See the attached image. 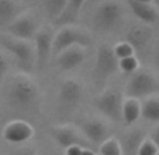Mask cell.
<instances>
[{"mask_svg": "<svg viewBox=\"0 0 159 155\" xmlns=\"http://www.w3.org/2000/svg\"><path fill=\"white\" fill-rule=\"evenodd\" d=\"M39 87L28 73L18 72L13 76L7 87V101L14 109L27 110L38 101Z\"/></svg>", "mask_w": 159, "mask_h": 155, "instance_id": "1", "label": "cell"}, {"mask_svg": "<svg viewBox=\"0 0 159 155\" xmlns=\"http://www.w3.org/2000/svg\"><path fill=\"white\" fill-rule=\"evenodd\" d=\"M125 3L117 0L99 2L93 12V26L100 33L117 30L125 17Z\"/></svg>", "mask_w": 159, "mask_h": 155, "instance_id": "2", "label": "cell"}, {"mask_svg": "<svg viewBox=\"0 0 159 155\" xmlns=\"http://www.w3.org/2000/svg\"><path fill=\"white\" fill-rule=\"evenodd\" d=\"M0 45L16 59L23 73L30 75L35 66V49L31 41H24L0 33Z\"/></svg>", "mask_w": 159, "mask_h": 155, "instance_id": "3", "label": "cell"}, {"mask_svg": "<svg viewBox=\"0 0 159 155\" xmlns=\"http://www.w3.org/2000/svg\"><path fill=\"white\" fill-rule=\"evenodd\" d=\"M127 97L147 99L149 96L159 95V76L151 71H141L131 75L125 86Z\"/></svg>", "mask_w": 159, "mask_h": 155, "instance_id": "4", "label": "cell"}, {"mask_svg": "<svg viewBox=\"0 0 159 155\" xmlns=\"http://www.w3.org/2000/svg\"><path fill=\"white\" fill-rule=\"evenodd\" d=\"M93 44V38L87 31L79 27H63L55 33L54 44H52V55L57 57L62 51L72 47L89 48Z\"/></svg>", "mask_w": 159, "mask_h": 155, "instance_id": "5", "label": "cell"}, {"mask_svg": "<svg viewBox=\"0 0 159 155\" xmlns=\"http://www.w3.org/2000/svg\"><path fill=\"white\" fill-rule=\"evenodd\" d=\"M123 101V93L118 89H106L94 97L93 105L104 117L113 121H121Z\"/></svg>", "mask_w": 159, "mask_h": 155, "instance_id": "6", "label": "cell"}, {"mask_svg": "<svg viewBox=\"0 0 159 155\" xmlns=\"http://www.w3.org/2000/svg\"><path fill=\"white\" fill-rule=\"evenodd\" d=\"M49 135L63 149L69 147H82L84 149H92V144L82 135L79 128L73 125H52L49 128Z\"/></svg>", "mask_w": 159, "mask_h": 155, "instance_id": "7", "label": "cell"}, {"mask_svg": "<svg viewBox=\"0 0 159 155\" xmlns=\"http://www.w3.org/2000/svg\"><path fill=\"white\" fill-rule=\"evenodd\" d=\"M118 71V59L113 52V47L107 42L99 45L94 61V75L100 81H106Z\"/></svg>", "mask_w": 159, "mask_h": 155, "instance_id": "8", "label": "cell"}, {"mask_svg": "<svg viewBox=\"0 0 159 155\" xmlns=\"http://www.w3.org/2000/svg\"><path fill=\"white\" fill-rule=\"evenodd\" d=\"M55 31L52 26H41L34 37V49H35V65L44 68L48 63L52 55V44H54Z\"/></svg>", "mask_w": 159, "mask_h": 155, "instance_id": "9", "label": "cell"}, {"mask_svg": "<svg viewBox=\"0 0 159 155\" xmlns=\"http://www.w3.org/2000/svg\"><path fill=\"white\" fill-rule=\"evenodd\" d=\"M79 131L90 144L100 145L110 138V125L100 117H86L79 121Z\"/></svg>", "mask_w": 159, "mask_h": 155, "instance_id": "10", "label": "cell"}, {"mask_svg": "<svg viewBox=\"0 0 159 155\" xmlns=\"http://www.w3.org/2000/svg\"><path fill=\"white\" fill-rule=\"evenodd\" d=\"M39 27L41 26L38 24L37 17L34 14H31L30 10H28L27 13L16 18L10 26H7L4 28V31H6V34H9L10 37H14V38L24 40V41H33Z\"/></svg>", "mask_w": 159, "mask_h": 155, "instance_id": "11", "label": "cell"}, {"mask_svg": "<svg viewBox=\"0 0 159 155\" xmlns=\"http://www.w3.org/2000/svg\"><path fill=\"white\" fill-rule=\"evenodd\" d=\"M83 99V85L75 78H68L61 82L58 89V101L62 107L73 109Z\"/></svg>", "mask_w": 159, "mask_h": 155, "instance_id": "12", "label": "cell"}, {"mask_svg": "<svg viewBox=\"0 0 159 155\" xmlns=\"http://www.w3.org/2000/svg\"><path fill=\"white\" fill-rule=\"evenodd\" d=\"M2 135L7 143L20 145V144L28 143L34 137V127L25 120L16 119L4 125Z\"/></svg>", "mask_w": 159, "mask_h": 155, "instance_id": "13", "label": "cell"}, {"mask_svg": "<svg viewBox=\"0 0 159 155\" xmlns=\"http://www.w3.org/2000/svg\"><path fill=\"white\" fill-rule=\"evenodd\" d=\"M125 6L135 17L145 26H153L159 23V4L155 2H138V0H128Z\"/></svg>", "mask_w": 159, "mask_h": 155, "instance_id": "14", "label": "cell"}, {"mask_svg": "<svg viewBox=\"0 0 159 155\" xmlns=\"http://www.w3.org/2000/svg\"><path fill=\"white\" fill-rule=\"evenodd\" d=\"M31 9V3L21 0H0V27L6 28L16 18Z\"/></svg>", "mask_w": 159, "mask_h": 155, "instance_id": "15", "label": "cell"}, {"mask_svg": "<svg viewBox=\"0 0 159 155\" xmlns=\"http://www.w3.org/2000/svg\"><path fill=\"white\" fill-rule=\"evenodd\" d=\"M84 6L83 0H66L65 7L61 14L52 21V28H63V27H75L80 17V12Z\"/></svg>", "mask_w": 159, "mask_h": 155, "instance_id": "16", "label": "cell"}, {"mask_svg": "<svg viewBox=\"0 0 159 155\" xmlns=\"http://www.w3.org/2000/svg\"><path fill=\"white\" fill-rule=\"evenodd\" d=\"M87 51L82 47H72L57 55V66L61 72H69L79 68L86 61Z\"/></svg>", "mask_w": 159, "mask_h": 155, "instance_id": "17", "label": "cell"}, {"mask_svg": "<svg viewBox=\"0 0 159 155\" xmlns=\"http://www.w3.org/2000/svg\"><path fill=\"white\" fill-rule=\"evenodd\" d=\"M152 38V28L145 24H134L128 28L125 35V42H128L134 51H142L148 47Z\"/></svg>", "mask_w": 159, "mask_h": 155, "instance_id": "18", "label": "cell"}, {"mask_svg": "<svg viewBox=\"0 0 159 155\" xmlns=\"http://www.w3.org/2000/svg\"><path fill=\"white\" fill-rule=\"evenodd\" d=\"M145 140V131L141 128H131L127 133H124L123 137L118 138L120 141L123 155H137L138 148Z\"/></svg>", "mask_w": 159, "mask_h": 155, "instance_id": "19", "label": "cell"}, {"mask_svg": "<svg viewBox=\"0 0 159 155\" xmlns=\"http://www.w3.org/2000/svg\"><path fill=\"white\" fill-rule=\"evenodd\" d=\"M141 117V101L137 99L127 97L123 101V110H121V121L124 124L131 127L132 124L138 121Z\"/></svg>", "mask_w": 159, "mask_h": 155, "instance_id": "20", "label": "cell"}, {"mask_svg": "<svg viewBox=\"0 0 159 155\" xmlns=\"http://www.w3.org/2000/svg\"><path fill=\"white\" fill-rule=\"evenodd\" d=\"M141 117L156 125L159 124V95L149 96L141 101Z\"/></svg>", "mask_w": 159, "mask_h": 155, "instance_id": "21", "label": "cell"}, {"mask_svg": "<svg viewBox=\"0 0 159 155\" xmlns=\"http://www.w3.org/2000/svg\"><path fill=\"white\" fill-rule=\"evenodd\" d=\"M65 4H66V0H44V2H41L42 10H44L45 16L49 18L51 23L55 21V18L61 14Z\"/></svg>", "mask_w": 159, "mask_h": 155, "instance_id": "22", "label": "cell"}, {"mask_svg": "<svg viewBox=\"0 0 159 155\" xmlns=\"http://www.w3.org/2000/svg\"><path fill=\"white\" fill-rule=\"evenodd\" d=\"M99 154L100 155H123L120 141L116 137H110L99 145Z\"/></svg>", "mask_w": 159, "mask_h": 155, "instance_id": "23", "label": "cell"}, {"mask_svg": "<svg viewBox=\"0 0 159 155\" xmlns=\"http://www.w3.org/2000/svg\"><path fill=\"white\" fill-rule=\"evenodd\" d=\"M118 71H121L123 73L127 75H134L135 72L139 71V61L138 58L135 57H129V58H124V59L118 61Z\"/></svg>", "mask_w": 159, "mask_h": 155, "instance_id": "24", "label": "cell"}, {"mask_svg": "<svg viewBox=\"0 0 159 155\" xmlns=\"http://www.w3.org/2000/svg\"><path fill=\"white\" fill-rule=\"evenodd\" d=\"M113 52H114L116 58L118 61L120 59H124V58H129V57H134L135 55V51L128 42L125 41H120L113 47Z\"/></svg>", "mask_w": 159, "mask_h": 155, "instance_id": "25", "label": "cell"}, {"mask_svg": "<svg viewBox=\"0 0 159 155\" xmlns=\"http://www.w3.org/2000/svg\"><path fill=\"white\" fill-rule=\"evenodd\" d=\"M159 148L149 140V138H145L142 141V144L138 148V154L137 155H158Z\"/></svg>", "mask_w": 159, "mask_h": 155, "instance_id": "26", "label": "cell"}, {"mask_svg": "<svg viewBox=\"0 0 159 155\" xmlns=\"http://www.w3.org/2000/svg\"><path fill=\"white\" fill-rule=\"evenodd\" d=\"M10 69V61L7 58V55L4 54L3 51H0V82L6 78L7 72Z\"/></svg>", "mask_w": 159, "mask_h": 155, "instance_id": "27", "label": "cell"}, {"mask_svg": "<svg viewBox=\"0 0 159 155\" xmlns=\"http://www.w3.org/2000/svg\"><path fill=\"white\" fill-rule=\"evenodd\" d=\"M9 155H37V149L31 145H23L11 149Z\"/></svg>", "mask_w": 159, "mask_h": 155, "instance_id": "28", "label": "cell"}, {"mask_svg": "<svg viewBox=\"0 0 159 155\" xmlns=\"http://www.w3.org/2000/svg\"><path fill=\"white\" fill-rule=\"evenodd\" d=\"M149 140L159 148V124L152 128V131H151V134H149Z\"/></svg>", "mask_w": 159, "mask_h": 155, "instance_id": "29", "label": "cell"}, {"mask_svg": "<svg viewBox=\"0 0 159 155\" xmlns=\"http://www.w3.org/2000/svg\"><path fill=\"white\" fill-rule=\"evenodd\" d=\"M82 147H69L65 149V155H80L82 154Z\"/></svg>", "mask_w": 159, "mask_h": 155, "instance_id": "30", "label": "cell"}, {"mask_svg": "<svg viewBox=\"0 0 159 155\" xmlns=\"http://www.w3.org/2000/svg\"><path fill=\"white\" fill-rule=\"evenodd\" d=\"M153 65H155V69H156L158 76H159V42L155 47V51H153Z\"/></svg>", "mask_w": 159, "mask_h": 155, "instance_id": "31", "label": "cell"}, {"mask_svg": "<svg viewBox=\"0 0 159 155\" xmlns=\"http://www.w3.org/2000/svg\"><path fill=\"white\" fill-rule=\"evenodd\" d=\"M80 155H96V152H94L93 149H82Z\"/></svg>", "mask_w": 159, "mask_h": 155, "instance_id": "32", "label": "cell"}, {"mask_svg": "<svg viewBox=\"0 0 159 155\" xmlns=\"http://www.w3.org/2000/svg\"><path fill=\"white\" fill-rule=\"evenodd\" d=\"M158 155H159V151H158Z\"/></svg>", "mask_w": 159, "mask_h": 155, "instance_id": "33", "label": "cell"}]
</instances>
